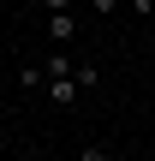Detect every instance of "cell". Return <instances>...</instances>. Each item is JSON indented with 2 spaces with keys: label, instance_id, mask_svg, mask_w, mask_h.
Wrapping results in <instances>:
<instances>
[{
  "label": "cell",
  "instance_id": "6",
  "mask_svg": "<svg viewBox=\"0 0 155 161\" xmlns=\"http://www.w3.org/2000/svg\"><path fill=\"white\" fill-rule=\"evenodd\" d=\"M90 12H96V18H113V12H119V0H90Z\"/></svg>",
  "mask_w": 155,
  "mask_h": 161
},
{
  "label": "cell",
  "instance_id": "3",
  "mask_svg": "<svg viewBox=\"0 0 155 161\" xmlns=\"http://www.w3.org/2000/svg\"><path fill=\"white\" fill-rule=\"evenodd\" d=\"M18 84H24L30 96H42V84H48V72H42V60H36V66L24 60V66H18Z\"/></svg>",
  "mask_w": 155,
  "mask_h": 161
},
{
  "label": "cell",
  "instance_id": "4",
  "mask_svg": "<svg viewBox=\"0 0 155 161\" xmlns=\"http://www.w3.org/2000/svg\"><path fill=\"white\" fill-rule=\"evenodd\" d=\"M72 78H78V90H96V84H102V66H96V60H78Z\"/></svg>",
  "mask_w": 155,
  "mask_h": 161
},
{
  "label": "cell",
  "instance_id": "7",
  "mask_svg": "<svg viewBox=\"0 0 155 161\" xmlns=\"http://www.w3.org/2000/svg\"><path fill=\"white\" fill-rule=\"evenodd\" d=\"M42 12H66V6H78V0H36Z\"/></svg>",
  "mask_w": 155,
  "mask_h": 161
},
{
  "label": "cell",
  "instance_id": "5",
  "mask_svg": "<svg viewBox=\"0 0 155 161\" xmlns=\"http://www.w3.org/2000/svg\"><path fill=\"white\" fill-rule=\"evenodd\" d=\"M42 72H48V78H60V72H72V54H66V48H54V54L42 60Z\"/></svg>",
  "mask_w": 155,
  "mask_h": 161
},
{
  "label": "cell",
  "instance_id": "1",
  "mask_svg": "<svg viewBox=\"0 0 155 161\" xmlns=\"http://www.w3.org/2000/svg\"><path fill=\"white\" fill-rule=\"evenodd\" d=\"M48 42H54V48H72V42H78V6L48 12Z\"/></svg>",
  "mask_w": 155,
  "mask_h": 161
},
{
  "label": "cell",
  "instance_id": "2",
  "mask_svg": "<svg viewBox=\"0 0 155 161\" xmlns=\"http://www.w3.org/2000/svg\"><path fill=\"white\" fill-rule=\"evenodd\" d=\"M42 96H48L54 108H72V102H78V78H72V72H60V78H48V84H42Z\"/></svg>",
  "mask_w": 155,
  "mask_h": 161
}]
</instances>
